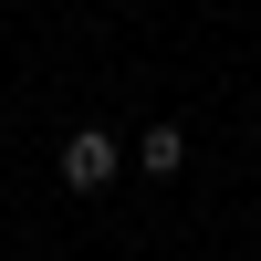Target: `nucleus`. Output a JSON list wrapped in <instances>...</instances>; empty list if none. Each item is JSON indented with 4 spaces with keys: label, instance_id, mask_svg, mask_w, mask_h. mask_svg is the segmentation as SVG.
<instances>
[{
    "label": "nucleus",
    "instance_id": "obj_2",
    "mask_svg": "<svg viewBox=\"0 0 261 261\" xmlns=\"http://www.w3.org/2000/svg\"><path fill=\"white\" fill-rule=\"evenodd\" d=\"M125 157H136L146 178H178V167H188V136H178V125H146V136L125 146Z\"/></svg>",
    "mask_w": 261,
    "mask_h": 261
},
{
    "label": "nucleus",
    "instance_id": "obj_1",
    "mask_svg": "<svg viewBox=\"0 0 261 261\" xmlns=\"http://www.w3.org/2000/svg\"><path fill=\"white\" fill-rule=\"evenodd\" d=\"M53 167H63V188H73V199H94V188H115V167H125V146L105 136V125H73Z\"/></svg>",
    "mask_w": 261,
    "mask_h": 261
}]
</instances>
